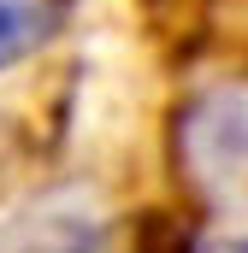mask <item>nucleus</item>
Here are the masks:
<instances>
[{
  "label": "nucleus",
  "mask_w": 248,
  "mask_h": 253,
  "mask_svg": "<svg viewBox=\"0 0 248 253\" xmlns=\"http://www.w3.org/2000/svg\"><path fill=\"white\" fill-rule=\"evenodd\" d=\"M172 153L195 194L243 200L248 194V83H219L184 100L172 124Z\"/></svg>",
  "instance_id": "1"
},
{
  "label": "nucleus",
  "mask_w": 248,
  "mask_h": 253,
  "mask_svg": "<svg viewBox=\"0 0 248 253\" xmlns=\"http://www.w3.org/2000/svg\"><path fill=\"white\" fill-rule=\"evenodd\" d=\"M77 0H0V71L36 59L65 24H71Z\"/></svg>",
  "instance_id": "2"
},
{
  "label": "nucleus",
  "mask_w": 248,
  "mask_h": 253,
  "mask_svg": "<svg viewBox=\"0 0 248 253\" xmlns=\"http://www.w3.org/2000/svg\"><path fill=\"white\" fill-rule=\"evenodd\" d=\"M71 253H184L178 242V224L172 218H136V224H119V230H107V236H89V242H77Z\"/></svg>",
  "instance_id": "3"
},
{
  "label": "nucleus",
  "mask_w": 248,
  "mask_h": 253,
  "mask_svg": "<svg viewBox=\"0 0 248 253\" xmlns=\"http://www.w3.org/2000/svg\"><path fill=\"white\" fill-rule=\"evenodd\" d=\"M213 253H248V236H237V242H219Z\"/></svg>",
  "instance_id": "4"
}]
</instances>
